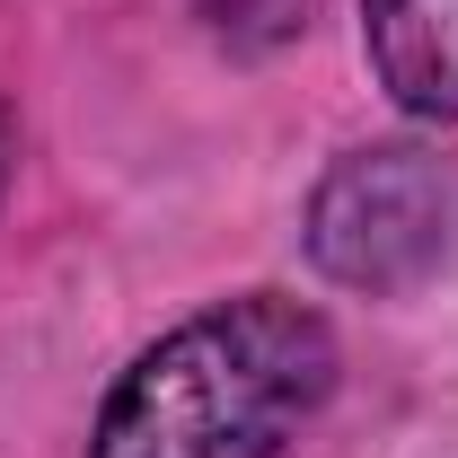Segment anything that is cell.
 <instances>
[{
  "instance_id": "2",
  "label": "cell",
  "mask_w": 458,
  "mask_h": 458,
  "mask_svg": "<svg viewBox=\"0 0 458 458\" xmlns=\"http://www.w3.org/2000/svg\"><path fill=\"white\" fill-rule=\"evenodd\" d=\"M318 274L370 300L441 283L458 265V150L441 141H370L344 150L309 194Z\"/></svg>"
},
{
  "instance_id": "3",
  "label": "cell",
  "mask_w": 458,
  "mask_h": 458,
  "mask_svg": "<svg viewBox=\"0 0 458 458\" xmlns=\"http://www.w3.org/2000/svg\"><path fill=\"white\" fill-rule=\"evenodd\" d=\"M370 80L423 123H458V0H361Z\"/></svg>"
},
{
  "instance_id": "4",
  "label": "cell",
  "mask_w": 458,
  "mask_h": 458,
  "mask_svg": "<svg viewBox=\"0 0 458 458\" xmlns=\"http://www.w3.org/2000/svg\"><path fill=\"white\" fill-rule=\"evenodd\" d=\"M309 9H318V0H203V18L221 27L229 54H265V45L300 36V27H309Z\"/></svg>"
},
{
  "instance_id": "5",
  "label": "cell",
  "mask_w": 458,
  "mask_h": 458,
  "mask_svg": "<svg viewBox=\"0 0 458 458\" xmlns=\"http://www.w3.org/2000/svg\"><path fill=\"white\" fill-rule=\"evenodd\" d=\"M0 176H9V114H0Z\"/></svg>"
},
{
  "instance_id": "1",
  "label": "cell",
  "mask_w": 458,
  "mask_h": 458,
  "mask_svg": "<svg viewBox=\"0 0 458 458\" xmlns=\"http://www.w3.org/2000/svg\"><path fill=\"white\" fill-rule=\"evenodd\" d=\"M335 327L309 300H212L114 379L89 458H283V441L335 397Z\"/></svg>"
}]
</instances>
